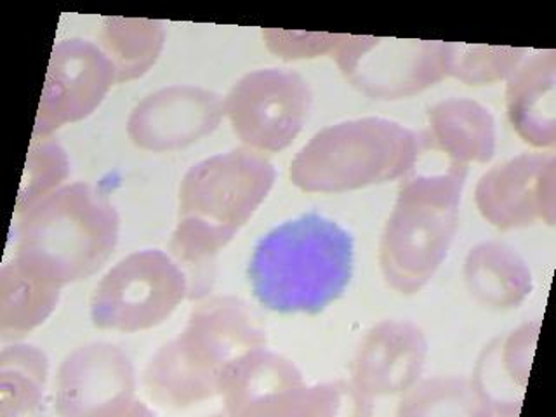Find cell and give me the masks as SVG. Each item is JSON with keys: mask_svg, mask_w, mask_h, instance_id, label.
<instances>
[{"mask_svg": "<svg viewBox=\"0 0 556 417\" xmlns=\"http://www.w3.org/2000/svg\"><path fill=\"white\" fill-rule=\"evenodd\" d=\"M352 271V235L313 213L269 231L249 265L252 291L263 306L312 315L343 294Z\"/></svg>", "mask_w": 556, "mask_h": 417, "instance_id": "cell-1", "label": "cell"}, {"mask_svg": "<svg viewBox=\"0 0 556 417\" xmlns=\"http://www.w3.org/2000/svg\"><path fill=\"white\" fill-rule=\"evenodd\" d=\"M20 217L17 263L61 287L96 274L118 242L117 211L84 182L52 191Z\"/></svg>", "mask_w": 556, "mask_h": 417, "instance_id": "cell-2", "label": "cell"}, {"mask_svg": "<svg viewBox=\"0 0 556 417\" xmlns=\"http://www.w3.org/2000/svg\"><path fill=\"white\" fill-rule=\"evenodd\" d=\"M274 181V165L243 148L193 165L182 179L174 254L190 266L207 265L249 222Z\"/></svg>", "mask_w": 556, "mask_h": 417, "instance_id": "cell-3", "label": "cell"}, {"mask_svg": "<svg viewBox=\"0 0 556 417\" xmlns=\"http://www.w3.org/2000/svg\"><path fill=\"white\" fill-rule=\"evenodd\" d=\"M266 343L245 304L214 300L191 313L187 329L161 348L144 372L148 395L162 405L197 404L219 393L231 362Z\"/></svg>", "mask_w": 556, "mask_h": 417, "instance_id": "cell-4", "label": "cell"}, {"mask_svg": "<svg viewBox=\"0 0 556 417\" xmlns=\"http://www.w3.org/2000/svg\"><path fill=\"white\" fill-rule=\"evenodd\" d=\"M466 173V165H451L447 173L408 179L400 188L379 245L382 275L391 289L413 294L442 265L457 230Z\"/></svg>", "mask_w": 556, "mask_h": 417, "instance_id": "cell-5", "label": "cell"}, {"mask_svg": "<svg viewBox=\"0 0 556 417\" xmlns=\"http://www.w3.org/2000/svg\"><path fill=\"white\" fill-rule=\"evenodd\" d=\"M419 139L387 118H356L309 139L291 164L295 187L318 193L358 190L393 181L413 169Z\"/></svg>", "mask_w": 556, "mask_h": 417, "instance_id": "cell-6", "label": "cell"}, {"mask_svg": "<svg viewBox=\"0 0 556 417\" xmlns=\"http://www.w3.org/2000/svg\"><path fill=\"white\" fill-rule=\"evenodd\" d=\"M187 294V278L156 249L135 252L113 266L96 287L91 318L96 327L138 332L159 326Z\"/></svg>", "mask_w": 556, "mask_h": 417, "instance_id": "cell-7", "label": "cell"}, {"mask_svg": "<svg viewBox=\"0 0 556 417\" xmlns=\"http://www.w3.org/2000/svg\"><path fill=\"white\" fill-rule=\"evenodd\" d=\"M223 106L243 143L261 152H280L303 129L312 91L294 72L257 70L235 84Z\"/></svg>", "mask_w": 556, "mask_h": 417, "instance_id": "cell-8", "label": "cell"}, {"mask_svg": "<svg viewBox=\"0 0 556 417\" xmlns=\"http://www.w3.org/2000/svg\"><path fill=\"white\" fill-rule=\"evenodd\" d=\"M334 56L356 89L381 100L425 91L445 75L443 42L346 35Z\"/></svg>", "mask_w": 556, "mask_h": 417, "instance_id": "cell-9", "label": "cell"}, {"mask_svg": "<svg viewBox=\"0 0 556 417\" xmlns=\"http://www.w3.org/2000/svg\"><path fill=\"white\" fill-rule=\"evenodd\" d=\"M113 83H117V70L94 43L72 39L54 46L34 138H46L58 127L83 121L98 109Z\"/></svg>", "mask_w": 556, "mask_h": 417, "instance_id": "cell-10", "label": "cell"}, {"mask_svg": "<svg viewBox=\"0 0 556 417\" xmlns=\"http://www.w3.org/2000/svg\"><path fill=\"white\" fill-rule=\"evenodd\" d=\"M135 372L129 358L109 343L78 348L63 362L56 404L61 416H130L136 407Z\"/></svg>", "mask_w": 556, "mask_h": 417, "instance_id": "cell-11", "label": "cell"}, {"mask_svg": "<svg viewBox=\"0 0 556 417\" xmlns=\"http://www.w3.org/2000/svg\"><path fill=\"white\" fill-rule=\"evenodd\" d=\"M480 213L497 228L555 222V156L521 155L497 165L477 188Z\"/></svg>", "mask_w": 556, "mask_h": 417, "instance_id": "cell-12", "label": "cell"}, {"mask_svg": "<svg viewBox=\"0 0 556 417\" xmlns=\"http://www.w3.org/2000/svg\"><path fill=\"white\" fill-rule=\"evenodd\" d=\"M223 112L225 106L214 92L199 87H169L136 106L127 135L144 150H176L216 129Z\"/></svg>", "mask_w": 556, "mask_h": 417, "instance_id": "cell-13", "label": "cell"}, {"mask_svg": "<svg viewBox=\"0 0 556 417\" xmlns=\"http://www.w3.org/2000/svg\"><path fill=\"white\" fill-rule=\"evenodd\" d=\"M303 378L292 362L263 350H251L223 372L219 393L231 416H287Z\"/></svg>", "mask_w": 556, "mask_h": 417, "instance_id": "cell-14", "label": "cell"}, {"mask_svg": "<svg viewBox=\"0 0 556 417\" xmlns=\"http://www.w3.org/2000/svg\"><path fill=\"white\" fill-rule=\"evenodd\" d=\"M426 358V339L410 324L382 321L370 330L352 365L362 395H393L414 384Z\"/></svg>", "mask_w": 556, "mask_h": 417, "instance_id": "cell-15", "label": "cell"}, {"mask_svg": "<svg viewBox=\"0 0 556 417\" xmlns=\"http://www.w3.org/2000/svg\"><path fill=\"white\" fill-rule=\"evenodd\" d=\"M509 118L534 147L555 144V52L538 54L517 70L508 86Z\"/></svg>", "mask_w": 556, "mask_h": 417, "instance_id": "cell-16", "label": "cell"}, {"mask_svg": "<svg viewBox=\"0 0 556 417\" xmlns=\"http://www.w3.org/2000/svg\"><path fill=\"white\" fill-rule=\"evenodd\" d=\"M428 139L440 152H445L452 165L491 161L494 155V121L489 110L473 101L451 100L430 110Z\"/></svg>", "mask_w": 556, "mask_h": 417, "instance_id": "cell-17", "label": "cell"}, {"mask_svg": "<svg viewBox=\"0 0 556 417\" xmlns=\"http://www.w3.org/2000/svg\"><path fill=\"white\" fill-rule=\"evenodd\" d=\"M469 291L491 308H513L526 300L532 278L517 252L500 243H483L466 261Z\"/></svg>", "mask_w": 556, "mask_h": 417, "instance_id": "cell-18", "label": "cell"}, {"mask_svg": "<svg viewBox=\"0 0 556 417\" xmlns=\"http://www.w3.org/2000/svg\"><path fill=\"white\" fill-rule=\"evenodd\" d=\"M63 287L49 282L16 260L0 274V332L16 339L40 326L56 308Z\"/></svg>", "mask_w": 556, "mask_h": 417, "instance_id": "cell-19", "label": "cell"}, {"mask_svg": "<svg viewBox=\"0 0 556 417\" xmlns=\"http://www.w3.org/2000/svg\"><path fill=\"white\" fill-rule=\"evenodd\" d=\"M164 39V28L159 22L106 17L101 40L104 54L117 70V83L143 75L161 54Z\"/></svg>", "mask_w": 556, "mask_h": 417, "instance_id": "cell-20", "label": "cell"}, {"mask_svg": "<svg viewBox=\"0 0 556 417\" xmlns=\"http://www.w3.org/2000/svg\"><path fill=\"white\" fill-rule=\"evenodd\" d=\"M48 358L34 346L5 348L0 358V414L25 416L42 402Z\"/></svg>", "mask_w": 556, "mask_h": 417, "instance_id": "cell-21", "label": "cell"}, {"mask_svg": "<svg viewBox=\"0 0 556 417\" xmlns=\"http://www.w3.org/2000/svg\"><path fill=\"white\" fill-rule=\"evenodd\" d=\"M521 54V49L443 43V66L445 75H454L465 83H492L517 68Z\"/></svg>", "mask_w": 556, "mask_h": 417, "instance_id": "cell-22", "label": "cell"}, {"mask_svg": "<svg viewBox=\"0 0 556 417\" xmlns=\"http://www.w3.org/2000/svg\"><path fill=\"white\" fill-rule=\"evenodd\" d=\"M68 178V156L49 138H34L26 156L25 176L17 197L16 213H25Z\"/></svg>", "mask_w": 556, "mask_h": 417, "instance_id": "cell-23", "label": "cell"}, {"mask_svg": "<svg viewBox=\"0 0 556 417\" xmlns=\"http://www.w3.org/2000/svg\"><path fill=\"white\" fill-rule=\"evenodd\" d=\"M269 51L286 60L315 58L326 52H336L346 35L306 34V31H263Z\"/></svg>", "mask_w": 556, "mask_h": 417, "instance_id": "cell-24", "label": "cell"}]
</instances>
